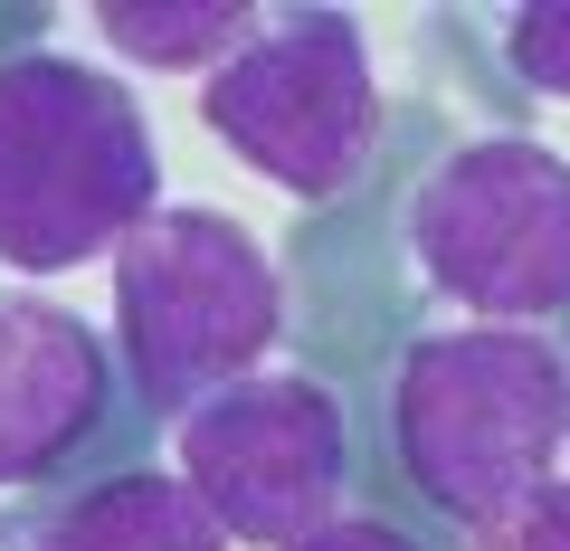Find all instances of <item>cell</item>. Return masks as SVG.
<instances>
[{"label":"cell","instance_id":"obj_1","mask_svg":"<svg viewBox=\"0 0 570 551\" xmlns=\"http://www.w3.org/2000/svg\"><path fill=\"white\" fill-rule=\"evenodd\" d=\"M390 447L409 485L475 551L570 475V362L523 324H456L409 343L390 381Z\"/></svg>","mask_w":570,"mask_h":551},{"label":"cell","instance_id":"obj_2","mask_svg":"<svg viewBox=\"0 0 570 551\" xmlns=\"http://www.w3.org/2000/svg\"><path fill=\"white\" fill-rule=\"evenodd\" d=\"M163 209L153 124L105 67L67 48L0 58V266L58 276L115 257Z\"/></svg>","mask_w":570,"mask_h":551},{"label":"cell","instance_id":"obj_3","mask_svg":"<svg viewBox=\"0 0 570 551\" xmlns=\"http://www.w3.org/2000/svg\"><path fill=\"white\" fill-rule=\"evenodd\" d=\"M285 333L276 257L228 209L163 200L115 247V352L153 419H190L219 390L257 381Z\"/></svg>","mask_w":570,"mask_h":551},{"label":"cell","instance_id":"obj_4","mask_svg":"<svg viewBox=\"0 0 570 551\" xmlns=\"http://www.w3.org/2000/svg\"><path fill=\"white\" fill-rule=\"evenodd\" d=\"M428 286L466 305L475 324H542L570 314V163L532 134H485L456 144L419 181L409 209Z\"/></svg>","mask_w":570,"mask_h":551},{"label":"cell","instance_id":"obj_5","mask_svg":"<svg viewBox=\"0 0 570 551\" xmlns=\"http://www.w3.org/2000/svg\"><path fill=\"white\" fill-rule=\"evenodd\" d=\"M200 124L257 181L333 200L381 144V77L352 10H285L200 86Z\"/></svg>","mask_w":570,"mask_h":551},{"label":"cell","instance_id":"obj_6","mask_svg":"<svg viewBox=\"0 0 570 551\" xmlns=\"http://www.w3.org/2000/svg\"><path fill=\"white\" fill-rule=\"evenodd\" d=\"M343 475H352L343 400L305 371H257L181 419V485L209 504L228 542L295 551L343 513Z\"/></svg>","mask_w":570,"mask_h":551},{"label":"cell","instance_id":"obj_7","mask_svg":"<svg viewBox=\"0 0 570 551\" xmlns=\"http://www.w3.org/2000/svg\"><path fill=\"white\" fill-rule=\"evenodd\" d=\"M105 390H115V362L86 314L20 286L0 295V485L67 466L105 429Z\"/></svg>","mask_w":570,"mask_h":551},{"label":"cell","instance_id":"obj_8","mask_svg":"<svg viewBox=\"0 0 570 551\" xmlns=\"http://www.w3.org/2000/svg\"><path fill=\"white\" fill-rule=\"evenodd\" d=\"M39 551H228L181 475H105L39 523Z\"/></svg>","mask_w":570,"mask_h":551},{"label":"cell","instance_id":"obj_9","mask_svg":"<svg viewBox=\"0 0 570 551\" xmlns=\"http://www.w3.org/2000/svg\"><path fill=\"white\" fill-rule=\"evenodd\" d=\"M247 0H96V39L134 67H209L219 77L247 39H257Z\"/></svg>","mask_w":570,"mask_h":551},{"label":"cell","instance_id":"obj_10","mask_svg":"<svg viewBox=\"0 0 570 551\" xmlns=\"http://www.w3.org/2000/svg\"><path fill=\"white\" fill-rule=\"evenodd\" d=\"M504 58L523 86H542V96H570V0H523L504 20Z\"/></svg>","mask_w":570,"mask_h":551},{"label":"cell","instance_id":"obj_11","mask_svg":"<svg viewBox=\"0 0 570 551\" xmlns=\"http://www.w3.org/2000/svg\"><path fill=\"white\" fill-rule=\"evenodd\" d=\"M485 551H570V475H561V485H542V494H532V504L513 513V523L494 532Z\"/></svg>","mask_w":570,"mask_h":551},{"label":"cell","instance_id":"obj_12","mask_svg":"<svg viewBox=\"0 0 570 551\" xmlns=\"http://www.w3.org/2000/svg\"><path fill=\"white\" fill-rule=\"evenodd\" d=\"M295 551H419V542H409L400 523H381V513H333V523L305 532Z\"/></svg>","mask_w":570,"mask_h":551}]
</instances>
